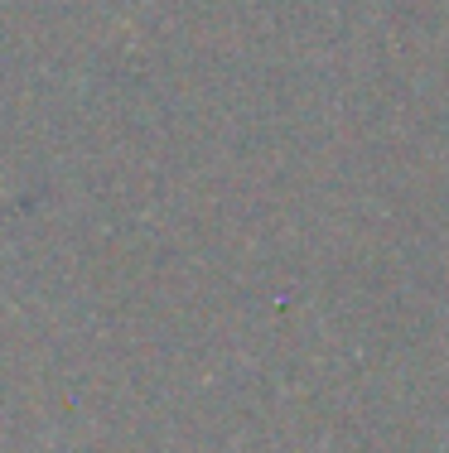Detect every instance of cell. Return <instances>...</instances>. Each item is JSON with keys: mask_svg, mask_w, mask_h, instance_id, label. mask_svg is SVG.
Returning a JSON list of instances; mask_svg holds the SVG:
<instances>
[]
</instances>
